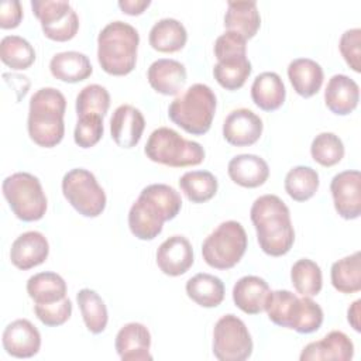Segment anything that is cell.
<instances>
[{
  "label": "cell",
  "mask_w": 361,
  "mask_h": 361,
  "mask_svg": "<svg viewBox=\"0 0 361 361\" xmlns=\"http://www.w3.org/2000/svg\"><path fill=\"white\" fill-rule=\"evenodd\" d=\"M251 221L257 231L259 248L271 257L288 254L295 243V230L290 212L285 202L276 195L257 197L250 210Z\"/></svg>",
  "instance_id": "6da1fadb"
},
{
  "label": "cell",
  "mask_w": 361,
  "mask_h": 361,
  "mask_svg": "<svg viewBox=\"0 0 361 361\" xmlns=\"http://www.w3.org/2000/svg\"><path fill=\"white\" fill-rule=\"evenodd\" d=\"M66 99L55 87H41L30 99L27 130L30 138L39 147H56L65 135L63 116Z\"/></svg>",
  "instance_id": "7a4b0ae2"
},
{
  "label": "cell",
  "mask_w": 361,
  "mask_h": 361,
  "mask_svg": "<svg viewBox=\"0 0 361 361\" xmlns=\"http://www.w3.org/2000/svg\"><path fill=\"white\" fill-rule=\"evenodd\" d=\"M140 44L138 31L128 23L116 20L102 28L97 37V61L113 76H126L135 68Z\"/></svg>",
  "instance_id": "3957f363"
},
{
  "label": "cell",
  "mask_w": 361,
  "mask_h": 361,
  "mask_svg": "<svg viewBox=\"0 0 361 361\" xmlns=\"http://www.w3.org/2000/svg\"><path fill=\"white\" fill-rule=\"evenodd\" d=\"M216 107L217 99L212 87L204 83H195L171 102L168 116L173 124L186 133L203 135L212 127Z\"/></svg>",
  "instance_id": "277c9868"
},
{
  "label": "cell",
  "mask_w": 361,
  "mask_h": 361,
  "mask_svg": "<svg viewBox=\"0 0 361 361\" xmlns=\"http://www.w3.org/2000/svg\"><path fill=\"white\" fill-rule=\"evenodd\" d=\"M144 152L152 162L172 168L199 165L206 155L199 142L183 138L169 127L155 128L147 140Z\"/></svg>",
  "instance_id": "5b68a950"
},
{
  "label": "cell",
  "mask_w": 361,
  "mask_h": 361,
  "mask_svg": "<svg viewBox=\"0 0 361 361\" xmlns=\"http://www.w3.org/2000/svg\"><path fill=\"white\" fill-rule=\"evenodd\" d=\"M3 196L14 216L23 221H37L45 216L47 196L37 176L28 172H16L4 178Z\"/></svg>",
  "instance_id": "8992f818"
},
{
  "label": "cell",
  "mask_w": 361,
  "mask_h": 361,
  "mask_svg": "<svg viewBox=\"0 0 361 361\" xmlns=\"http://www.w3.org/2000/svg\"><path fill=\"white\" fill-rule=\"evenodd\" d=\"M247 233L241 223L227 220L220 223L203 241L204 262L216 269H230L240 262L247 250Z\"/></svg>",
  "instance_id": "52a82bcc"
},
{
  "label": "cell",
  "mask_w": 361,
  "mask_h": 361,
  "mask_svg": "<svg viewBox=\"0 0 361 361\" xmlns=\"http://www.w3.org/2000/svg\"><path fill=\"white\" fill-rule=\"evenodd\" d=\"M62 193L68 203L83 217L100 216L107 203L104 189L85 168H73L62 178Z\"/></svg>",
  "instance_id": "ba28073f"
},
{
  "label": "cell",
  "mask_w": 361,
  "mask_h": 361,
  "mask_svg": "<svg viewBox=\"0 0 361 361\" xmlns=\"http://www.w3.org/2000/svg\"><path fill=\"white\" fill-rule=\"evenodd\" d=\"M252 338L245 323L233 313L221 316L213 329V354L219 361H244L252 354Z\"/></svg>",
  "instance_id": "9c48e42d"
},
{
  "label": "cell",
  "mask_w": 361,
  "mask_h": 361,
  "mask_svg": "<svg viewBox=\"0 0 361 361\" xmlns=\"http://www.w3.org/2000/svg\"><path fill=\"white\" fill-rule=\"evenodd\" d=\"M31 8L39 20L47 38L65 42L72 39L79 30V17L69 1L65 0H32Z\"/></svg>",
  "instance_id": "30bf717a"
},
{
  "label": "cell",
  "mask_w": 361,
  "mask_h": 361,
  "mask_svg": "<svg viewBox=\"0 0 361 361\" xmlns=\"http://www.w3.org/2000/svg\"><path fill=\"white\" fill-rule=\"evenodd\" d=\"M330 192L337 214L345 220L358 219L361 214V173L347 169L333 176Z\"/></svg>",
  "instance_id": "8fae6325"
},
{
  "label": "cell",
  "mask_w": 361,
  "mask_h": 361,
  "mask_svg": "<svg viewBox=\"0 0 361 361\" xmlns=\"http://www.w3.org/2000/svg\"><path fill=\"white\" fill-rule=\"evenodd\" d=\"M264 130L259 116L252 110L241 107L228 113L223 123V137L234 147H248L255 144Z\"/></svg>",
  "instance_id": "7c38bea8"
},
{
  "label": "cell",
  "mask_w": 361,
  "mask_h": 361,
  "mask_svg": "<svg viewBox=\"0 0 361 361\" xmlns=\"http://www.w3.org/2000/svg\"><path fill=\"white\" fill-rule=\"evenodd\" d=\"M158 268L168 276H180L193 265V248L185 235H171L157 250Z\"/></svg>",
  "instance_id": "4fadbf2b"
},
{
  "label": "cell",
  "mask_w": 361,
  "mask_h": 361,
  "mask_svg": "<svg viewBox=\"0 0 361 361\" xmlns=\"http://www.w3.org/2000/svg\"><path fill=\"white\" fill-rule=\"evenodd\" d=\"M3 348L16 358H31L41 348V334L27 319H17L8 323L1 336Z\"/></svg>",
  "instance_id": "5bb4252c"
},
{
  "label": "cell",
  "mask_w": 361,
  "mask_h": 361,
  "mask_svg": "<svg viewBox=\"0 0 361 361\" xmlns=\"http://www.w3.org/2000/svg\"><path fill=\"white\" fill-rule=\"evenodd\" d=\"M165 217L161 209L140 195L138 199L131 204L128 212V227L134 237L142 241H151L158 237L164 228Z\"/></svg>",
  "instance_id": "9a60e30c"
},
{
  "label": "cell",
  "mask_w": 361,
  "mask_h": 361,
  "mask_svg": "<svg viewBox=\"0 0 361 361\" xmlns=\"http://www.w3.org/2000/svg\"><path fill=\"white\" fill-rule=\"evenodd\" d=\"M145 118L140 109L131 104L118 106L110 118V134L121 148L135 147L144 133Z\"/></svg>",
  "instance_id": "2e32d148"
},
{
  "label": "cell",
  "mask_w": 361,
  "mask_h": 361,
  "mask_svg": "<svg viewBox=\"0 0 361 361\" xmlns=\"http://www.w3.org/2000/svg\"><path fill=\"white\" fill-rule=\"evenodd\" d=\"M49 254V244L47 237L35 230L20 234L11 244L10 261L11 264L27 271L45 262Z\"/></svg>",
  "instance_id": "e0dca14e"
},
{
  "label": "cell",
  "mask_w": 361,
  "mask_h": 361,
  "mask_svg": "<svg viewBox=\"0 0 361 361\" xmlns=\"http://www.w3.org/2000/svg\"><path fill=\"white\" fill-rule=\"evenodd\" d=\"M114 348L123 361H149L152 360L151 333L142 323H127L118 330Z\"/></svg>",
  "instance_id": "ac0fdd59"
},
{
  "label": "cell",
  "mask_w": 361,
  "mask_h": 361,
  "mask_svg": "<svg viewBox=\"0 0 361 361\" xmlns=\"http://www.w3.org/2000/svg\"><path fill=\"white\" fill-rule=\"evenodd\" d=\"M354 355V344L350 337L333 330L322 340L309 343L300 353V361H348Z\"/></svg>",
  "instance_id": "d6986e66"
},
{
  "label": "cell",
  "mask_w": 361,
  "mask_h": 361,
  "mask_svg": "<svg viewBox=\"0 0 361 361\" xmlns=\"http://www.w3.org/2000/svg\"><path fill=\"white\" fill-rule=\"evenodd\" d=\"M186 76L185 65L171 58L154 61L147 71L149 86L164 96L178 94L186 83Z\"/></svg>",
  "instance_id": "ffe728a7"
},
{
  "label": "cell",
  "mask_w": 361,
  "mask_h": 361,
  "mask_svg": "<svg viewBox=\"0 0 361 361\" xmlns=\"http://www.w3.org/2000/svg\"><path fill=\"white\" fill-rule=\"evenodd\" d=\"M360 102V86L347 75H333L324 90L326 107L337 114L347 116L355 110Z\"/></svg>",
  "instance_id": "44dd1931"
},
{
  "label": "cell",
  "mask_w": 361,
  "mask_h": 361,
  "mask_svg": "<svg viewBox=\"0 0 361 361\" xmlns=\"http://www.w3.org/2000/svg\"><path fill=\"white\" fill-rule=\"evenodd\" d=\"M227 172L230 179L243 188H258L269 176L267 161L255 154H240L228 161Z\"/></svg>",
  "instance_id": "7402d4cb"
},
{
  "label": "cell",
  "mask_w": 361,
  "mask_h": 361,
  "mask_svg": "<svg viewBox=\"0 0 361 361\" xmlns=\"http://www.w3.org/2000/svg\"><path fill=\"white\" fill-rule=\"evenodd\" d=\"M271 289L265 279L257 275H245L233 286L234 305L247 314L264 312Z\"/></svg>",
  "instance_id": "603a6c76"
},
{
  "label": "cell",
  "mask_w": 361,
  "mask_h": 361,
  "mask_svg": "<svg viewBox=\"0 0 361 361\" xmlns=\"http://www.w3.org/2000/svg\"><path fill=\"white\" fill-rule=\"evenodd\" d=\"M302 303V298L296 296L293 292L278 289L269 292L264 310L274 324L295 330L299 323Z\"/></svg>",
  "instance_id": "cb8c5ba5"
},
{
  "label": "cell",
  "mask_w": 361,
  "mask_h": 361,
  "mask_svg": "<svg viewBox=\"0 0 361 361\" xmlns=\"http://www.w3.org/2000/svg\"><path fill=\"white\" fill-rule=\"evenodd\" d=\"M288 78L293 90L299 96L309 99L320 90L324 73L319 62L310 58H296L288 65Z\"/></svg>",
  "instance_id": "d4e9b609"
},
{
  "label": "cell",
  "mask_w": 361,
  "mask_h": 361,
  "mask_svg": "<svg viewBox=\"0 0 361 361\" xmlns=\"http://www.w3.org/2000/svg\"><path fill=\"white\" fill-rule=\"evenodd\" d=\"M51 75L66 83H78L87 79L93 66L89 58L78 51H63L55 54L49 61Z\"/></svg>",
  "instance_id": "484cf974"
},
{
  "label": "cell",
  "mask_w": 361,
  "mask_h": 361,
  "mask_svg": "<svg viewBox=\"0 0 361 361\" xmlns=\"http://www.w3.org/2000/svg\"><path fill=\"white\" fill-rule=\"evenodd\" d=\"M286 89L276 72L259 73L251 85V99L264 111H275L283 103Z\"/></svg>",
  "instance_id": "4316f807"
},
{
  "label": "cell",
  "mask_w": 361,
  "mask_h": 361,
  "mask_svg": "<svg viewBox=\"0 0 361 361\" xmlns=\"http://www.w3.org/2000/svg\"><path fill=\"white\" fill-rule=\"evenodd\" d=\"M224 27L227 31L238 32L245 39L255 37L261 27L257 1H228L224 14Z\"/></svg>",
  "instance_id": "83f0119b"
},
{
  "label": "cell",
  "mask_w": 361,
  "mask_h": 361,
  "mask_svg": "<svg viewBox=\"0 0 361 361\" xmlns=\"http://www.w3.org/2000/svg\"><path fill=\"white\" fill-rule=\"evenodd\" d=\"M149 45L164 54L180 51L188 41V31L185 25L176 18H161L149 30Z\"/></svg>",
  "instance_id": "f1b7e54d"
},
{
  "label": "cell",
  "mask_w": 361,
  "mask_h": 361,
  "mask_svg": "<svg viewBox=\"0 0 361 361\" xmlns=\"http://www.w3.org/2000/svg\"><path fill=\"white\" fill-rule=\"evenodd\" d=\"M66 282L56 272H38L28 278L27 293L38 305L55 303L66 298Z\"/></svg>",
  "instance_id": "f546056e"
},
{
  "label": "cell",
  "mask_w": 361,
  "mask_h": 361,
  "mask_svg": "<svg viewBox=\"0 0 361 361\" xmlns=\"http://www.w3.org/2000/svg\"><path fill=\"white\" fill-rule=\"evenodd\" d=\"M188 296L202 307H216L224 299V283L219 276L200 272L186 282Z\"/></svg>",
  "instance_id": "4dcf8cb0"
},
{
  "label": "cell",
  "mask_w": 361,
  "mask_h": 361,
  "mask_svg": "<svg viewBox=\"0 0 361 361\" xmlns=\"http://www.w3.org/2000/svg\"><path fill=\"white\" fill-rule=\"evenodd\" d=\"M331 285L341 293H357L361 290V259L360 251L333 262L330 269Z\"/></svg>",
  "instance_id": "1f68e13d"
},
{
  "label": "cell",
  "mask_w": 361,
  "mask_h": 361,
  "mask_svg": "<svg viewBox=\"0 0 361 361\" xmlns=\"http://www.w3.org/2000/svg\"><path fill=\"white\" fill-rule=\"evenodd\" d=\"M76 302L86 329L92 334L103 333L109 322V313L100 295L93 289L83 288L76 293Z\"/></svg>",
  "instance_id": "d6a6232c"
},
{
  "label": "cell",
  "mask_w": 361,
  "mask_h": 361,
  "mask_svg": "<svg viewBox=\"0 0 361 361\" xmlns=\"http://www.w3.org/2000/svg\"><path fill=\"white\" fill-rule=\"evenodd\" d=\"M251 71L252 66L247 55L231 56L217 61L213 68V76L223 89L233 92L244 86L245 80L251 75Z\"/></svg>",
  "instance_id": "836d02e7"
},
{
  "label": "cell",
  "mask_w": 361,
  "mask_h": 361,
  "mask_svg": "<svg viewBox=\"0 0 361 361\" xmlns=\"http://www.w3.org/2000/svg\"><path fill=\"white\" fill-rule=\"evenodd\" d=\"M320 185L319 173L310 166L298 165L288 171L285 176V192L295 202H306L314 196Z\"/></svg>",
  "instance_id": "e575fe53"
},
{
  "label": "cell",
  "mask_w": 361,
  "mask_h": 361,
  "mask_svg": "<svg viewBox=\"0 0 361 361\" xmlns=\"http://www.w3.org/2000/svg\"><path fill=\"white\" fill-rule=\"evenodd\" d=\"M180 190L192 203H204L217 193V178L209 171H188L179 179Z\"/></svg>",
  "instance_id": "d590c367"
},
{
  "label": "cell",
  "mask_w": 361,
  "mask_h": 361,
  "mask_svg": "<svg viewBox=\"0 0 361 361\" xmlns=\"http://www.w3.org/2000/svg\"><path fill=\"white\" fill-rule=\"evenodd\" d=\"M0 59L14 71H24L34 63L35 49L20 35H6L0 42Z\"/></svg>",
  "instance_id": "8d00e7d4"
},
{
  "label": "cell",
  "mask_w": 361,
  "mask_h": 361,
  "mask_svg": "<svg viewBox=\"0 0 361 361\" xmlns=\"http://www.w3.org/2000/svg\"><path fill=\"white\" fill-rule=\"evenodd\" d=\"M290 281L295 290L300 296H316L320 293L323 286L322 269L314 261L309 258H300L292 265Z\"/></svg>",
  "instance_id": "74e56055"
},
{
  "label": "cell",
  "mask_w": 361,
  "mask_h": 361,
  "mask_svg": "<svg viewBox=\"0 0 361 361\" xmlns=\"http://www.w3.org/2000/svg\"><path fill=\"white\" fill-rule=\"evenodd\" d=\"M312 158L322 166L330 168L337 165L344 157V144L334 133H320L310 144Z\"/></svg>",
  "instance_id": "f35d334b"
},
{
  "label": "cell",
  "mask_w": 361,
  "mask_h": 361,
  "mask_svg": "<svg viewBox=\"0 0 361 361\" xmlns=\"http://www.w3.org/2000/svg\"><path fill=\"white\" fill-rule=\"evenodd\" d=\"M75 107L78 117L86 114H99L104 117L110 107V93L102 85H87L78 93Z\"/></svg>",
  "instance_id": "ab89813d"
},
{
  "label": "cell",
  "mask_w": 361,
  "mask_h": 361,
  "mask_svg": "<svg viewBox=\"0 0 361 361\" xmlns=\"http://www.w3.org/2000/svg\"><path fill=\"white\" fill-rule=\"evenodd\" d=\"M140 195L154 202L161 209L166 221L175 219L182 209L180 195L166 183H151L145 186Z\"/></svg>",
  "instance_id": "60d3db41"
},
{
  "label": "cell",
  "mask_w": 361,
  "mask_h": 361,
  "mask_svg": "<svg viewBox=\"0 0 361 361\" xmlns=\"http://www.w3.org/2000/svg\"><path fill=\"white\" fill-rule=\"evenodd\" d=\"M103 133V117L99 114H86L78 117L73 131V140L75 144L80 148H90L102 140Z\"/></svg>",
  "instance_id": "b9f144b4"
},
{
  "label": "cell",
  "mask_w": 361,
  "mask_h": 361,
  "mask_svg": "<svg viewBox=\"0 0 361 361\" xmlns=\"http://www.w3.org/2000/svg\"><path fill=\"white\" fill-rule=\"evenodd\" d=\"M34 313L38 320L48 327H58L66 323L72 314V302L69 298H65L55 303L48 305H34Z\"/></svg>",
  "instance_id": "7bdbcfd3"
},
{
  "label": "cell",
  "mask_w": 361,
  "mask_h": 361,
  "mask_svg": "<svg viewBox=\"0 0 361 361\" xmlns=\"http://www.w3.org/2000/svg\"><path fill=\"white\" fill-rule=\"evenodd\" d=\"M340 52L345 63L357 73L361 72V30L350 28L345 30L338 42Z\"/></svg>",
  "instance_id": "ee69618b"
},
{
  "label": "cell",
  "mask_w": 361,
  "mask_h": 361,
  "mask_svg": "<svg viewBox=\"0 0 361 361\" xmlns=\"http://www.w3.org/2000/svg\"><path fill=\"white\" fill-rule=\"evenodd\" d=\"M214 56L217 61L247 55V39L234 31H226L214 42Z\"/></svg>",
  "instance_id": "f6af8a7d"
},
{
  "label": "cell",
  "mask_w": 361,
  "mask_h": 361,
  "mask_svg": "<svg viewBox=\"0 0 361 361\" xmlns=\"http://www.w3.org/2000/svg\"><path fill=\"white\" fill-rule=\"evenodd\" d=\"M302 312L299 317V323L295 329V331L300 334H309L314 333L320 329L323 323V309L320 307L319 303H316L312 298L309 296H302Z\"/></svg>",
  "instance_id": "bcb514c9"
},
{
  "label": "cell",
  "mask_w": 361,
  "mask_h": 361,
  "mask_svg": "<svg viewBox=\"0 0 361 361\" xmlns=\"http://www.w3.org/2000/svg\"><path fill=\"white\" fill-rule=\"evenodd\" d=\"M23 20V7L18 0H4L0 3V27L11 30L20 25Z\"/></svg>",
  "instance_id": "7dc6e473"
},
{
  "label": "cell",
  "mask_w": 361,
  "mask_h": 361,
  "mask_svg": "<svg viewBox=\"0 0 361 361\" xmlns=\"http://www.w3.org/2000/svg\"><path fill=\"white\" fill-rule=\"evenodd\" d=\"M117 4L124 14L140 16L151 6V1L149 0H120Z\"/></svg>",
  "instance_id": "c3c4849f"
},
{
  "label": "cell",
  "mask_w": 361,
  "mask_h": 361,
  "mask_svg": "<svg viewBox=\"0 0 361 361\" xmlns=\"http://www.w3.org/2000/svg\"><path fill=\"white\" fill-rule=\"evenodd\" d=\"M360 306H361V300L357 299L354 300L348 310H347V322L350 323V326L355 330V331H360L361 330V323H360V314H361V310H360Z\"/></svg>",
  "instance_id": "681fc988"
}]
</instances>
